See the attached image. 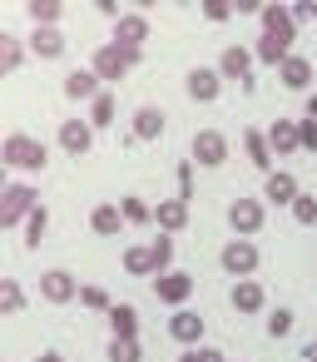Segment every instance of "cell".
Returning <instances> with one entry per match:
<instances>
[{"instance_id":"cell-1","label":"cell","mask_w":317,"mask_h":362,"mask_svg":"<svg viewBox=\"0 0 317 362\" xmlns=\"http://www.w3.org/2000/svg\"><path fill=\"white\" fill-rule=\"evenodd\" d=\"M292 40H297L292 6H268V11H263V40L253 45L258 65H273V70H282V60L292 55Z\"/></svg>"},{"instance_id":"cell-2","label":"cell","mask_w":317,"mask_h":362,"mask_svg":"<svg viewBox=\"0 0 317 362\" xmlns=\"http://www.w3.org/2000/svg\"><path fill=\"white\" fill-rule=\"evenodd\" d=\"M45 164H50V149L40 144V139H30V134H6V144H0V169H30V174H45Z\"/></svg>"},{"instance_id":"cell-3","label":"cell","mask_w":317,"mask_h":362,"mask_svg":"<svg viewBox=\"0 0 317 362\" xmlns=\"http://www.w3.org/2000/svg\"><path fill=\"white\" fill-rule=\"evenodd\" d=\"M139 60H144V50H134V45H119V40H109V45H100V50H95L90 70H95V75H100V85L109 90V85H114V80H124V75H129V70H134Z\"/></svg>"},{"instance_id":"cell-4","label":"cell","mask_w":317,"mask_h":362,"mask_svg":"<svg viewBox=\"0 0 317 362\" xmlns=\"http://www.w3.org/2000/svg\"><path fill=\"white\" fill-rule=\"evenodd\" d=\"M35 204H40V194H35L30 184H6V194H0V228L25 223V218L35 214Z\"/></svg>"},{"instance_id":"cell-5","label":"cell","mask_w":317,"mask_h":362,"mask_svg":"<svg viewBox=\"0 0 317 362\" xmlns=\"http://www.w3.org/2000/svg\"><path fill=\"white\" fill-rule=\"evenodd\" d=\"M258 263H263V253H258V243L253 238H233L223 253H218V268L238 283V278H253L258 273Z\"/></svg>"},{"instance_id":"cell-6","label":"cell","mask_w":317,"mask_h":362,"mask_svg":"<svg viewBox=\"0 0 317 362\" xmlns=\"http://www.w3.org/2000/svg\"><path fill=\"white\" fill-rule=\"evenodd\" d=\"M263 218H268V204H263V199L238 194V199L228 204V228H233V238H253V233L263 228Z\"/></svg>"},{"instance_id":"cell-7","label":"cell","mask_w":317,"mask_h":362,"mask_svg":"<svg viewBox=\"0 0 317 362\" xmlns=\"http://www.w3.org/2000/svg\"><path fill=\"white\" fill-rule=\"evenodd\" d=\"M189 144H193L189 159H193L198 169H223V164H228V139H223L218 129H198Z\"/></svg>"},{"instance_id":"cell-8","label":"cell","mask_w":317,"mask_h":362,"mask_svg":"<svg viewBox=\"0 0 317 362\" xmlns=\"http://www.w3.org/2000/svg\"><path fill=\"white\" fill-rule=\"evenodd\" d=\"M80 288H85V283H75V273H65V268L40 273V298H45V303H55V308L80 303Z\"/></svg>"},{"instance_id":"cell-9","label":"cell","mask_w":317,"mask_h":362,"mask_svg":"<svg viewBox=\"0 0 317 362\" xmlns=\"http://www.w3.org/2000/svg\"><path fill=\"white\" fill-rule=\"evenodd\" d=\"M184 90H189V100H193V105H213V100H218V90H223L218 65H198V70H189V75H184Z\"/></svg>"},{"instance_id":"cell-10","label":"cell","mask_w":317,"mask_h":362,"mask_svg":"<svg viewBox=\"0 0 317 362\" xmlns=\"http://www.w3.org/2000/svg\"><path fill=\"white\" fill-rule=\"evenodd\" d=\"M95 134H100V129H95L90 119H65L55 139H60V149H65L70 159H85V154L95 149Z\"/></svg>"},{"instance_id":"cell-11","label":"cell","mask_w":317,"mask_h":362,"mask_svg":"<svg viewBox=\"0 0 317 362\" xmlns=\"http://www.w3.org/2000/svg\"><path fill=\"white\" fill-rule=\"evenodd\" d=\"M297 199H302V184H297V174H287V169H273V174H268V184H263V204L292 209Z\"/></svg>"},{"instance_id":"cell-12","label":"cell","mask_w":317,"mask_h":362,"mask_svg":"<svg viewBox=\"0 0 317 362\" xmlns=\"http://www.w3.org/2000/svg\"><path fill=\"white\" fill-rule=\"evenodd\" d=\"M154 298H159V303H169V308L179 313V308H184V303L193 298V278H189V273H174V268H169V273H159V278H154Z\"/></svg>"},{"instance_id":"cell-13","label":"cell","mask_w":317,"mask_h":362,"mask_svg":"<svg viewBox=\"0 0 317 362\" xmlns=\"http://www.w3.org/2000/svg\"><path fill=\"white\" fill-rule=\"evenodd\" d=\"M253 60H258V55H253L248 45H228V50L218 55V75H223V80H238V85H253Z\"/></svg>"},{"instance_id":"cell-14","label":"cell","mask_w":317,"mask_h":362,"mask_svg":"<svg viewBox=\"0 0 317 362\" xmlns=\"http://www.w3.org/2000/svg\"><path fill=\"white\" fill-rule=\"evenodd\" d=\"M263 303H268V293H263V283H258V278H238V283H233V293H228V308H233L238 317L263 313Z\"/></svg>"},{"instance_id":"cell-15","label":"cell","mask_w":317,"mask_h":362,"mask_svg":"<svg viewBox=\"0 0 317 362\" xmlns=\"http://www.w3.org/2000/svg\"><path fill=\"white\" fill-rule=\"evenodd\" d=\"M164 129H169V119H164V110H159V105H139V110H134V124H129V134H134L139 144H154V139H164Z\"/></svg>"},{"instance_id":"cell-16","label":"cell","mask_w":317,"mask_h":362,"mask_svg":"<svg viewBox=\"0 0 317 362\" xmlns=\"http://www.w3.org/2000/svg\"><path fill=\"white\" fill-rule=\"evenodd\" d=\"M203 332H208V322H203V313H193V308H179V313L169 317V337L184 342V347L203 342Z\"/></svg>"},{"instance_id":"cell-17","label":"cell","mask_w":317,"mask_h":362,"mask_svg":"<svg viewBox=\"0 0 317 362\" xmlns=\"http://www.w3.org/2000/svg\"><path fill=\"white\" fill-rule=\"evenodd\" d=\"M65 95H70L75 105H95V100L104 95V85H100L95 70H70V75H65Z\"/></svg>"},{"instance_id":"cell-18","label":"cell","mask_w":317,"mask_h":362,"mask_svg":"<svg viewBox=\"0 0 317 362\" xmlns=\"http://www.w3.org/2000/svg\"><path fill=\"white\" fill-rule=\"evenodd\" d=\"M154 228H159V233L189 228V204H184V199H159V204H154Z\"/></svg>"},{"instance_id":"cell-19","label":"cell","mask_w":317,"mask_h":362,"mask_svg":"<svg viewBox=\"0 0 317 362\" xmlns=\"http://www.w3.org/2000/svg\"><path fill=\"white\" fill-rule=\"evenodd\" d=\"M268 144H273L277 159L297 154V149H302V144H297V119H273V124H268Z\"/></svg>"},{"instance_id":"cell-20","label":"cell","mask_w":317,"mask_h":362,"mask_svg":"<svg viewBox=\"0 0 317 362\" xmlns=\"http://www.w3.org/2000/svg\"><path fill=\"white\" fill-rule=\"evenodd\" d=\"M90 228H95L100 238H114V233L129 228V223H124V209H119V204H95V209H90Z\"/></svg>"},{"instance_id":"cell-21","label":"cell","mask_w":317,"mask_h":362,"mask_svg":"<svg viewBox=\"0 0 317 362\" xmlns=\"http://www.w3.org/2000/svg\"><path fill=\"white\" fill-rule=\"evenodd\" d=\"M114 40H119V45H134V50H144V40H149V21H144L139 11L119 16V25H114Z\"/></svg>"},{"instance_id":"cell-22","label":"cell","mask_w":317,"mask_h":362,"mask_svg":"<svg viewBox=\"0 0 317 362\" xmlns=\"http://www.w3.org/2000/svg\"><path fill=\"white\" fill-rule=\"evenodd\" d=\"M312 60H302V55H287L282 60V70H277V80L287 85V90H312Z\"/></svg>"},{"instance_id":"cell-23","label":"cell","mask_w":317,"mask_h":362,"mask_svg":"<svg viewBox=\"0 0 317 362\" xmlns=\"http://www.w3.org/2000/svg\"><path fill=\"white\" fill-rule=\"evenodd\" d=\"M243 149H248L253 169L273 174V144H268V129H243Z\"/></svg>"},{"instance_id":"cell-24","label":"cell","mask_w":317,"mask_h":362,"mask_svg":"<svg viewBox=\"0 0 317 362\" xmlns=\"http://www.w3.org/2000/svg\"><path fill=\"white\" fill-rule=\"evenodd\" d=\"M124 273H129V278H159L149 243H134V248H124Z\"/></svg>"},{"instance_id":"cell-25","label":"cell","mask_w":317,"mask_h":362,"mask_svg":"<svg viewBox=\"0 0 317 362\" xmlns=\"http://www.w3.org/2000/svg\"><path fill=\"white\" fill-rule=\"evenodd\" d=\"M104 317H109V332H114V337H139V313H134L129 303H114Z\"/></svg>"},{"instance_id":"cell-26","label":"cell","mask_w":317,"mask_h":362,"mask_svg":"<svg viewBox=\"0 0 317 362\" xmlns=\"http://www.w3.org/2000/svg\"><path fill=\"white\" fill-rule=\"evenodd\" d=\"M30 50H35L40 60H60V55H65V35H60V30H30Z\"/></svg>"},{"instance_id":"cell-27","label":"cell","mask_w":317,"mask_h":362,"mask_svg":"<svg viewBox=\"0 0 317 362\" xmlns=\"http://www.w3.org/2000/svg\"><path fill=\"white\" fill-rule=\"evenodd\" d=\"M60 16H65L60 0H30V21H35V30H60Z\"/></svg>"},{"instance_id":"cell-28","label":"cell","mask_w":317,"mask_h":362,"mask_svg":"<svg viewBox=\"0 0 317 362\" xmlns=\"http://www.w3.org/2000/svg\"><path fill=\"white\" fill-rule=\"evenodd\" d=\"M45 233H50V209H45V204H35V214L25 218V248H40V243H45Z\"/></svg>"},{"instance_id":"cell-29","label":"cell","mask_w":317,"mask_h":362,"mask_svg":"<svg viewBox=\"0 0 317 362\" xmlns=\"http://www.w3.org/2000/svg\"><path fill=\"white\" fill-rule=\"evenodd\" d=\"M104 357L109 362H144V347H139V337H109Z\"/></svg>"},{"instance_id":"cell-30","label":"cell","mask_w":317,"mask_h":362,"mask_svg":"<svg viewBox=\"0 0 317 362\" xmlns=\"http://www.w3.org/2000/svg\"><path fill=\"white\" fill-rule=\"evenodd\" d=\"M20 308H25V288H20L16 278H0V313L11 317V313H20Z\"/></svg>"},{"instance_id":"cell-31","label":"cell","mask_w":317,"mask_h":362,"mask_svg":"<svg viewBox=\"0 0 317 362\" xmlns=\"http://www.w3.org/2000/svg\"><path fill=\"white\" fill-rule=\"evenodd\" d=\"M20 55H25V50H20L16 35H0V75H16V70H20Z\"/></svg>"},{"instance_id":"cell-32","label":"cell","mask_w":317,"mask_h":362,"mask_svg":"<svg viewBox=\"0 0 317 362\" xmlns=\"http://www.w3.org/2000/svg\"><path fill=\"white\" fill-rule=\"evenodd\" d=\"M90 124H95V129H109V124H114V90H104V95L90 105Z\"/></svg>"},{"instance_id":"cell-33","label":"cell","mask_w":317,"mask_h":362,"mask_svg":"<svg viewBox=\"0 0 317 362\" xmlns=\"http://www.w3.org/2000/svg\"><path fill=\"white\" fill-rule=\"evenodd\" d=\"M119 209H124V223H154V204H144V199H119Z\"/></svg>"},{"instance_id":"cell-34","label":"cell","mask_w":317,"mask_h":362,"mask_svg":"<svg viewBox=\"0 0 317 362\" xmlns=\"http://www.w3.org/2000/svg\"><path fill=\"white\" fill-rule=\"evenodd\" d=\"M149 253H154V268H159V273H169V263H174V233H154Z\"/></svg>"},{"instance_id":"cell-35","label":"cell","mask_w":317,"mask_h":362,"mask_svg":"<svg viewBox=\"0 0 317 362\" xmlns=\"http://www.w3.org/2000/svg\"><path fill=\"white\" fill-rule=\"evenodd\" d=\"M80 308H95V313H109V308H114V298H109V293H104L100 283H85V288H80Z\"/></svg>"},{"instance_id":"cell-36","label":"cell","mask_w":317,"mask_h":362,"mask_svg":"<svg viewBox=\"0 0 317 362\" xmlns=\"http://www.w3.org/2000/svg\"><path fill=\"white\" fill-rule=\"evenodd\" d=\"M292 322H297V313H292V308H273V313H268V337H287V332H292Z\"/></svg>"},{"instance_id":"cell-37","label":"cell","mask_w":317,"mask_h":362,"mask_svg":"<svg viewBox=\"0 0 317 362\" xmlns=\"http://www.w3.org/2000/svg\"><path fill=\"white\" fill-rule=\"evenodd\" d=\"M174 179H179V194H174V199H184V204H193V159H179V169H174Z\"/></svg>"},{"instance_id":"cell-38","label":"cell","mask_w":317,"mask_h":362,"mask_svg":"<svg viewBox=\"0 0 317 362\" xmlns=\"http://www.w3.org/2000/svg\"><path fill=\"white\" fill-rule=\"evenodd\" d=\"M292 218H297L302 228H312V223H317V194H307V189H302V199L292 204Z\"/></svg>"},{"instance_id":"cell-39","label":"cell","mask_w":317,"mask_h":362,"mask_svg":"<svg viewBox=\"0 0 317 362\" xmlns=\"http://www.w3.org/2000/svg\"><path fill=\"white\" fill-rule=\"evenodd\" d=\"M198 16H203V21H233L238 6H228V0H208V6H198Z\"/></svg>"},{"instance_id":"cell-40","label":"cell","mask_w":317,"mask_h":362,"mask_svg":"<svg viewBox=\"0 0 317 362\" xmlns=\"http://www.w3.org/2000/svg\"><path fill=\"white\" fill-rule=\"evenodd\" d=\"M297 144L317 154V124H312V119H297Z\"/></svg>"},{"instance_id":"cell-41","label":"cell","mask_w":317,"mask_h":362,"mask_svg":"<svg viewBox=\"0 0 317 362\" xmlns=\"http://www.w3.org/2000/svg\"><path fill=\"white\" fill-rule=\"evenodd\" d=\"M292 21H317V0H302V6H292Z\"/></svg>"},{"instance_id":"cell-42","label":"cell","mask_w":317,"mask_h":362,"mask_svg":"<svg viewBox=\"0 0 317 362\" xmlns=\"http://www.w3.org/2000/svg\"><path fill=\"white\" fill-rule=\"evenodd\" d=\"M193 362H228V357H223L218 347H198V352H193Z\"/></svg>"},{"instance_id":"cell-43","label":"cell","mask_w":317,"mask_h":362,"mask_svg":"<svg viewBox=\"0 0 317 362\" xmlns=\"http://www.w3.org/2000/svg\"><path fill=\"white\" fill-rule=\"evenodd\" d=\"M302 119H312V124H317V95H307V115H302Z\"/></svg>"},{"instance_id":"cell-44","label":"cell","mask_w":317,"mask_h":362,"mask_svg":"<svg viewBox=\"0 0 317 362\" xmlns=\"http://www.w3.org/2000/svg\"><path fill=\"white\" fill-rule=\"evenodd\" d=\"M35 362H65V357H60V352H40Z\"/></svg>"},{"instance_id":"cell-45","label":"cell","mask_w":317,"mask_h":362,"mask_svg":"<svg viewBox=\"0 0 317 362\" xmlns=\"http://www.w3.org/2000/svg\"><path fill=\"white\" fill-rule=\"evenodd\" d=\"M307 362H317V342H312V347H307Z\"/></svg>"},{"instance_id":"cell-46","label":"cell","mask_w":317,"mask_h":362,"mask_svg":"<svg viewBox=\"0 0 317 362\" xmlns=\"http://www.w3.org/2000/svg\"><path fill=\"white\" fill-rule=\"evenodd\" d=\"M179 362H193V352H184V357H179Z\"/></svg>"}]
</instances>
